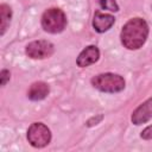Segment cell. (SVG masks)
<instances>
[{"mask_svg": "<svg viewBox=\"0 0 152 152\" xmlns=\"http://www.w3.org/2000/svg\"><path fill=\"white\" fill-rule=\"evenodd\" d=\"M148 37V25L145 19L135 17L129 19L121 28V44L128 50L140 49Z\"/></svg>", "mask_w": 152, "mask_h": 152, "instance_id": "obj_1", "label": "cell"}, {"mask_svg": "<svg viewBox=\"0 0 152 152\" xmlns=\"http://www.w3.org/2000/svg\"><path fill=\"white\" fill-rule=\"evenodd\" d=\"M91 86L102 91V93H108V94H114V93H120L125 89L126 87V81L125 78L114 72H103L99 74L90 80Z\"/></svg>", "mask_w": 152, "mask_h": 152, "instance_id": "obj_2", "label": "cell"}, {"mask_svg": "<svg viewBox=\"0 0 152 152\" xmlns=\"http://www.w3.org/2000/svg\"><path fill=\"white\" fill-rule=\"evenodd\" d=\"M40 24L45 32L56 34L64 31V28L66 27L68 20H66L65 13L61 8L51 7V8H48L42 14Z\"/></svg>", "mask_w": 152, "mask_h": 152, "instance_id": "obj_3", "label": "cell"}, {"mask_svg": "<svg viewBox=\"0 0 152 152\" xmlns=\"http://www.w3.org/2000/svg\"><path fill=\"white\" fill-rule=\"evenodd\" d=\"M27 140L31 146L43 148L51 141V131L43 122H33L27 129Z\"/></svg>", "mask_w": 152, "mask_h": 152, "instance_id": "obj_4", "label": "cell"}, {"mask_svg": "<svg viewBox=\"0 0 152 152\" xmlns=\"http://www.w3.org/2000/svg\"><path fill=\"white\" fill-rule=\"evenodd\" d=\"M55 46L51 42L45 39H38L28 43L25 48V53L32 59H45L52 56Z\"/></svg>", "mask_w": 152, "mask_h": 152, "instance_id": "obj_5", "label": "cell"}, {"mask_svg": "<svg viewBox=\"0 0 152 152\" xmlns=\"http://www.w3.org/2000/svg\"><path fill=\"white\" fill-rule=\"evenodd\" d=\"M152 119V97H148L142 103H140L132 113L131 121L135 126L148 122Z\"/></svg>", "mask_w": 152, "mask_h": 152, "instance_id": "obj_6", "label": "cell"}, {"mask_svg": "<svg viewBox=\"0 0 152 152\" xmlns=\"http://www.w3.org/2000/svg\"><path fill=\"white\" fill-rule=\"evenodd\" d=\"M99 58H100V50H99V48L95 46V45H88L77 56L76 64L80 68H87V66L96 63L99 61Z\"/></svg>", "mask_w": 152, "mask_h": 152, "instance_id": "obj_7", "label": "cell"}, {"mask_svg": "<svg viewBox=\"0 0 152 152\" xmlns=\"http://www.w3.org/2000/svg\"><path fill=\"white\" fill-rule=\"evenodd\" d=\"M115 23V17L108 13H102L100 11H96L93 18V27L97 33L107 32Z\"/></svg>", "mask_w": 152, "mask_h": 152, "instance_id": "obj_8", "label": "cell"}, {"mask_svg": "<svg viewBox=\"0 0 152 152\" xmlns=\"http://www.w3.org/2000/svg\"><path fill=\"white\" fill-rule=\"evenodd\" d=\"M50 93V87L48 83L43 82V81H38V82H33L28 90H27V97L32 101H40L44 100Z\"/></svg>", "mask_w": 152, "mask_h": 152, "instance_id": "obj_9", "label": "cell"}, {"mask_svg": "<svg viewBox=\"0 0 152 152\" xmlns=\"http://www.w3.org/2000/svg\"><path fill=\"white\" fill-rule=\"evenodd\" d=\"M12 19V8L7 4L0 5V36L2 37L7 28L10 27V23Z\"/></svg>", "mask_w": 152, "mask_h": 152, "instance_id": "obj_10", "label": "cell"}, {"mask_svg": "<svg viewBox=\"0 0 152 152\" xmlns=\"http://www.w3.org/2000/svg\"><path fill=\"white\" fill-rule=\"evenodd\" d=\"M97 2L102 10H107L110 12H118L119 11V5L115 0H97Z\"/></svg>", "mask_w": 152, "mask_h": 152, "instance_id": "obj_11", "label": "cell"}, {"mask_svg": "<svg viewBox=\"0 0 152 152\" xmlns=\"http://www.w3.org/2000/svg\"><path fill=\"white\" fill-rule=\"evenodd\" d=\"M11 78V72L7 69H2L0 71V80H1V87H5L6 83L10 81Z\"/></svg>", "mask_w": 152, "mask_h": 152, "instance_id": "obj_12", "label": "cell"}, {"mask_svg": "<svg viewBox=\"0 0 152 152\" xmlns=\"http://www.w3.org/2000/svg\"><path fill=\"white\" fill-rule=\"evenodd\" d=\"M140 138L144 140H152V125L142 129V132L140 133Z\"/></svg>", "mask_w": 152, "mask_h": 152, "instance_id": "obj_13", "label": "cell"}, {"mask_svg": "<svg viewBox=\"0 0 152 152\" xmlns=\"http://www.w3.org/2000/svg\"><path fill=\"white\" fill-rule=\"evenodd\" d=\"M102 119H103V115H102V114H99V115L91 116V118L87 121V126H88V127H93V126H95V125L100 124V122L102 121Z\"/></svg>", "mask_w": 152, "mask_h": 152, "instance_id": "obj_14", "label": "cell"}]
</instances>
